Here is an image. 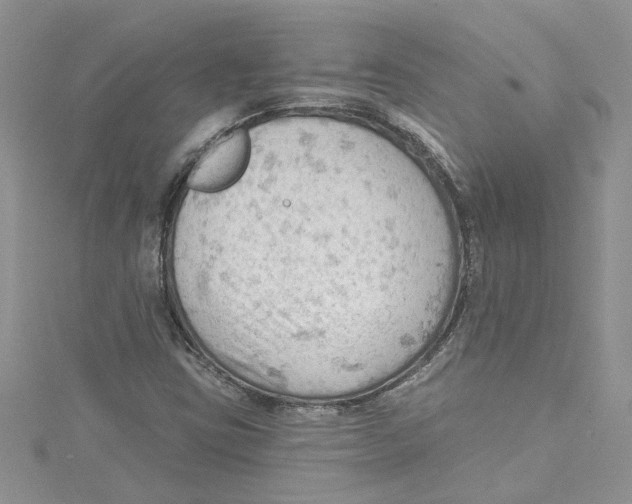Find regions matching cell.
Returning a JSON list of instances; mask_svg holds the SVG:
<instances>
[{"mask_svg":"<svg viewBox=\"0 0 632 504\" xmlns=\"http://www.w3.org/2000/svg\"><path fill=\"white\" fill-rule=\"evenodd\" d=\"M251 152L248 131L243 128L233 131L199 158L188 175L187 186L206 194L231 188L247 171Z\"/></svg>","mask_w":632,"mask_h":504,"instance_id":"6da1fadb","label":"cell"}]
</instances>
